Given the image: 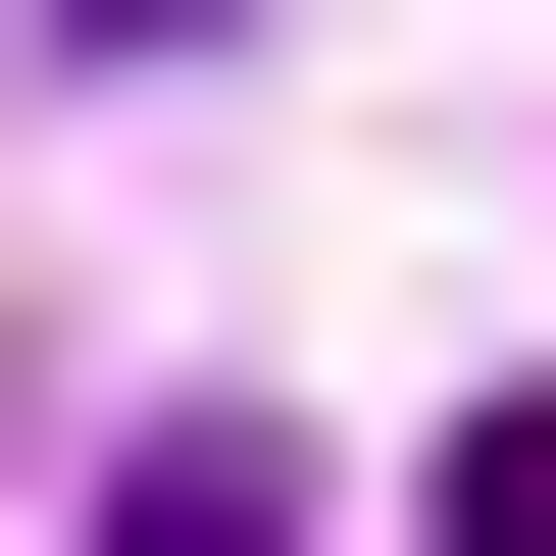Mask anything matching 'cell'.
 I'll return each instance as SVG.
<instances>
[{
	"instance_id": "1",
	"label": "cell",
	"mask_w": 556,
	"mask_h": 556,
	"mask_svg": "<svg viewBox=\"0 0 556 556\" xmlns=\"http://www.w3.org/2000/svg\"><path fill=\"white\" fill-rule=\"evenodd\" d=\"M102 556H304V506H253V455H102Z\"/></svg>"
},
{
	"instance_id": "2",
	"label": "cell",
	"mask_w": 556,
	"mask_h": 556,
	"mask_svg": "<svg viewBox=\"0 0 556 556\" xmlns=\"http://www.w3.org/2000/svg\"><path fill=\"white\" fill-rule=\"evenodd\" d=\"M51 51H203V0H51Z\"/></svg>"
}]
</instances>
